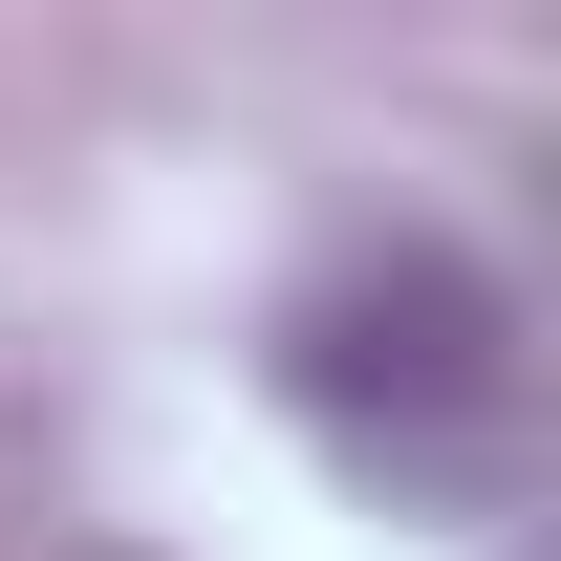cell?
<instances>
[{
  "label": "cell",
  "mask_w": 561,
  "mask_h": 561,
  "mask_svg": "<svg viewBox=\"0 0 561 561\" xmlns=\"http://www.w3.org/2000/svg\"><path fill=\"white\" fill-rule=\"evenodd\" d=\"M302 432H324L367 496H411V518H496V496H518V432H540L518 302H496L454 238L346 260L302 302Z\"/></svg>",
  "instance_id": "6da1fadb"
}]
</instances>
